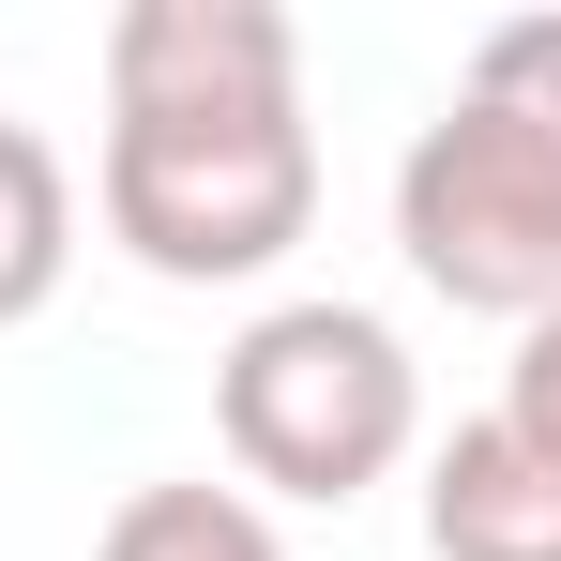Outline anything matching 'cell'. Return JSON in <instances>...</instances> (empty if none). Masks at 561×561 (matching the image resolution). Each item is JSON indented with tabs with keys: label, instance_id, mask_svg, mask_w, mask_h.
Instances as JSON below:
<instances>
[{
	"label": "cell",
	"instance_id": "1",
	"mask_svg": "<svg viewBox=\"0 0 561 561\" xmlns=\"http://www.w3.org/2000/svg\"><path fill=\"white\" fill-rule=\"evenodd\" d=\"M92 213L168 288H259L319 228L304 31L274 0H122L106 15V152Z\"/></svg>",
	"mask_w": 561,
	"mask_h": 561
},
{
	"label": "cell",
	"instance_id": "2",
	"mask_svg": "<svg viewBox=\"0 0 561 561\" xmlns=\"http://www.w3.org/2000/svg\"><path fill=\"white\" fill-rule=\"evenodd\" d=\"M394 243L470 319H561V15H501L394 152Z\"/></svg>",
	"mask_w": 561,
	"mask_h": 561
},
{
	"label": "cell",
	"instance_id": "3",
	"mask_svg": "<svg viewBox=\"0 0 561 561\" xmlns=\"http://www.w3.org/2000/svg\"><path fill=\"white\" fill-rule=\"evenodd\" d=\"M213 440L243 470V501H319V516H350L365 485L410 470L425 440V379L394 350V319L379 304H259L243 334H228V365H213Z\"/></svg>",
	"mask_w": 561,
	"mask_h": 561
},
{
	"label": "cell",
	"instance_id": "4",
	"mask_svg": "<svg viewBox=\"0 0 561 561\" xmlns=\"http://www.w3.org/2000/svg\"><path fill=\"white\" fill-rule=\"evenodd\" d=\"M425 547L440 561H561V456H531L501 410H470L425 456Z\"/></svg>",
	"mask_w": 561,
	"mask_h": 561
},
{
	"label": "cell",
	"instance_id": "5",
	"mask_svg": "<svg viewBox=\"0 0 561 561\" xmlns=\"http://www.w3.org/2000/svg\"><path fill=\"white\" fill-rule=\"evenodd\" d=\"M77 274V168L0 106V334H31Z\"/></svg>",
	"mask_w": 561,
	"mask_h": 561
},
{
	"label": "cell",
	"instance_id": "6",
	"mask_svg": "<svg viewBox=\"0 0 561 561\" xmlns=\"http://www.w3.org/2000/svg\"><path fill=\"white\" fill-rule=\"evenodd\" d=\"M92 561H288V547H274V516L243 485L168 470V485H122V516L92 531Z\"/></svg>",
	"mask_w": 561,
	"mask_h": 561
},
{
	"label": "cell",
	"instance_id": "7",
	"mask_svg": "<svg viewBox=\"0 0 561 561\" xmlns=\"http://www.w3.org/2000/svg\"><path fill=\"white\" fill-rule=\"evenodd\" d=\"M501 425H516L531 456H561V319L516 334V365H501Z\"/></svg>",
	"mask_w": 561,
	"mask_h": 561
}]
</instances>
